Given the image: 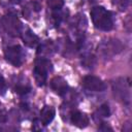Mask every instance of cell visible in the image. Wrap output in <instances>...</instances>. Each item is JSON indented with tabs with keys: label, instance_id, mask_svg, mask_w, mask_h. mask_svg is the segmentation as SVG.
<instances>
[{
	"label": "cell",
	"instance_id": "13",
	"mask_svg": "<svg viewBox=\"0 0 132 132\" xmlns=\"http://www.w3.org/2000/svg\"><path fill=\"white\" fill-rule=\"evenodd\" d=\"M5 91V80L3 76L0 74V93H3Z\"/></svg>",
	"mask_w": 132,
	"mask_h": 132
},
{
	"label": "cell",
	"instance_id": "14",
	"mask_svg": "<svg viewBox=\"0 0 132 132\" xmlns=\"http://www.w3.org/2000/svg\"><path fill=\"white\" fill-rule=\"evenodd\" d=\"M99 129H100V130H109V131H111V130H112L111 128H109V127H106V126H105V123H103V124H102V126H101Z\"/></svg>",
	"mask_w": 132,
	"mask_h": 132
},
{
	"label": "cell",
	"instance_id": "15",
	"mask_svg": "<svg viewBox=\"0 0 132 132\" xmlns=\"http://www.w3.org/2000/svg\"><path fill=\"white\" fill-rule=\"evenodd\" d=\"M11 2H14V3H19L20 2V0H10Z\"/></svg>",
	"mask_w": 132,
	"mask_h": 132
},
{
	"label": "cell",
	"instance_id": "1",
	"mask_svg": "<svg viewBox=\"0 0 132 132\" xmlns=\"http://www.w3.org/2000/svg\"><path fill=\"white\" fill-rule=\"evenodd\" d=\"M90 14H91L92 22L96 28L103 31L111 30L113 23H112L110 11L105 9L103 6H95L92 8Z\"/></svg>",
	"mask_w": 132,
	"mask_h": 132
},
{
	"label": "cell",
	"instance_id": "2",
	"mask_svg": "<svg viewBox=\"0 0 132 132\" xmlns=\"http://www.w3.org/2000/svg\"><path fill=\"white\" fill-rule=\"evenodd\" d=\"M51 68H52V63L48 60L43 59V58L36 59L35 66H34V76L39 87H42L45 85L47 72Z\"/></svg>",
	"mask_w": 132,
	"mask_h": 132
},
{
	"label": "cell",
	"instance_id": "10",
	"mask_svg": "<svg viewBox=\"0 0 132 132\" xmlns=\"http://www.w3.org/2000/svg\"><path fill=\"white\" fill-rule=\"evenodd\" d=\"M47 6L53 10H60L64 5V0H46Z\"/></svg>",
	"mask_w": 132,
	"mask_h": 132
},
{
	"label": "cell",
	"instance_id": "4",
	"mask_svg": "<svg viewBox=\"0 0 132 132\" xmlns=\"http://www.w3.org/2000/svg\"><path fill=\"white\" fill-rule=\"evenodd\" d=\"M81 85L90 90V91H93V92H102L105 90L106 86L105 84L103 82V80L95 75H87L82 78V81H81Z\"/></svg>",
	"mask_w": 132,
	"mask_h": 132
},
{
	"label": "cell",
	"instance_id": "7",
	"mask_svg": "<svg viewBox=\"0 0 132 132\" xmlns=\"http://www.w3.org/2000/svg\"><path fill=\"white\" fill-rule=\"evenodd\" d=\"M70 121L77 128H86L89 125L88 116L80 111H73L70 116Z\"/></svg>",
	"mask_w": 132,
	"mask_h": 132
},
{
	"label": "cell",
	"instance_id": "5",
	"mask_svg": "<svg viewBox=\"0 0 132 132\" xmlns=\"http://www.w3.org/2000/svg\"><path fill=\"white\" fill-rule=\"evenodd\" d=\"M3 27L4 29L9 33V34H15L16 32L20 31V23L14 14H7L2 19Z\"/></svg>",
	"mask_w": 132,
	"mask_h": 132
},
{
	"label": "cell",
	"instance_id": "6",
	"mask_svg": "<svg viewBox=\"0 0 132 132\" xmlns=\"http://www.w3.org/2000/svg\"><path fill=\"white\" fill-rule=\"evenodd\" d=\"M51 88L60 96H63L66 94L68 85L66 80L62 76H55L51 80Z\"/></svg>",
	"mask_w": 132,
	"mask_h": 132
},
{
	"label": "cell",
	"instance_id": "11",
	"mask_svg": "<svg viewBox=\"0 0 132 132\" xmlns=\"http://www.w3.org/2000/svg\"><path fill=\"white\" fill-rule=\"evenodd\" d=\"M30 90H31L30 87H27V86H21V85H19V86L15 87V92L18 94H20V95L27 94V93L30 92Z\"/></svg>",
	"mask_w": 132,
	"mask_h": 132
},
{
	"label": "cell",
	"instance_id": "8",
	"mask_svg": "<svg viewBox=\"0 0 132 132\" xmlns=\"http://www.w3.org/2000/svg\"><path fill=\"white\" fill-rule=\"evenodd\" d=\"M55 113H56V110L53 106L45 105L40 111V123L43 126H47L55 118Z\"/></svg>",
	"mask_w": 132,
	"mask_h": 132
},
{
	"label": "cell",
	"instance_id": "9",
	"mask_svg": "<svg viewBox=\"0 0 132 132\" xmlns=\"http://www.w3.org/2000/svg\"><path fill=\"white\" fill-rule=\"evenodd\" d=\"M22 38L24 40V43L29 45V46H34L38 42V38L36 35H34L30 30H27L22 34Z\"/></svg>",
	"mask_w": 132,
	"mask_h": 132
},
{
	"label": "cell",
	"instance_id": "12",
	"mask_svg": "<svg viewBox=\"0 0 132 132\" xmlns=\"http://www.w3.org/2000/svg\"><path fill=\"white\" fill-rule=\"evenodd\" d=\"M100 113L102 117H105V118L110 116V110H109V107L107 104H102L100 106Z\"/></svg>",
	"mask_w": 132,
	"mask_h": 132
},
{
	"label": "cell",
	"instance_id": "3",
	"mask_svg": "<svg viewBox=\"0 0 132 132\" xmlns=\"http://www.w3.org/2000/svg\"><path fill=\"white\" fill-rule=\"evenodd\" d=\"M5 59L15 67H19L23 62V51L20 45H12L5 50Z\"/></svg>",
	"mask_w": 132,
	"mask_h": 132
}]
</instances>
